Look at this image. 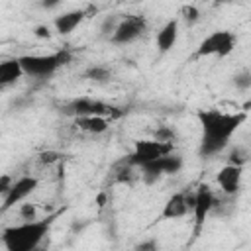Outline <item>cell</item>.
Listing matches in <instances>:
<instances>
[{
	"label": "cell",
	"mask_w": 251,
	"mask_h": 251,
	"mask_svg": "<svg viewBox=\"0 0 251 251\" xmlns=\"http://www.w3.org/2000/svg\"><path fill=\"white\" fill-rule=\"evenodd\" d=\"M84 76L90 78V80H96V82H106V80H110L112 71H110L108 67H100V65H96V67H90V69L84 73Z\"/></svg>",
	"instance_id": "18"
},
{
	"label": "cell",
	"mask_w": 251,
	"mask_h": 251,
	"mask_svg": "<svg viewBox=\"0 0 251 251\" xmlns=\"http://www.w3.org/2000/svg\"><path fill=\"white\" fill-rule=\"evenodd\" d=\"M20 216H22L24 222L35 220V206H33V204H22V206H20Z\"/></svg>",
	"instance_id": "23"
},
{
	"label": "cell",
	"mask_w": 251,
	"mask_h": 251,
	"mask_svg": "<svg viewBox=\"0 0 251 251\" xmlns=\"http://www.w3.org/2000/svg\"><path fill=\"white\" fill-rule=\"evenodd\" d=\"M233 86L237 90H243V92L251 88V73H249V69H241L239 73L233 75Z\"/></svg>",
	"instance_id": "19"
},
{
	"label": "cell",
	"mask_w": 251,
	"mask_h": 251,
	"mask_svg": "<svg viewBox=\"0 0 251 251\" xmlns=\"http://www.w3.org/2000/svg\"><path fill=\"white\" fill-rule=\"evenodd\" d=\"M214 202H216V194H214V190H212L208 184H200V186L194 190V206H192V214H194V226H196V231L204 226V222H206L208 216L212 214Z\"/></svg>",
	"instance_id": "10"
},
{
	"label": "cell",
	"mask_w": 251,
	"mask_h": 251,
	"mask_svg": "<svg viewBox=\"0 0 251 251\" xmlns=\"http://www.w3.org/2000/svg\"><path fill=\"white\" fill-rule=\"evenodd\" d=\"M75 124L78 129L86 131V133H104L108 129V120L100 118V116H84V118H75Z\"/></svg>",
	"instance_id": "16"
},
{
	"label": "cell",
	"mask_w": 251,
	"mask_h": 251,
	"mask_svg": "<svg viewBox=\"0 0 251 251\" xmlns=\"http://www.w3.org/2000/svg\"><path fill=\"white\" fill-rule=\"evenodd\" d=\"M169 153H173V143H163L157 139H141V141H135V147L126 161L133 167H143Z\"/></svg>",
	"instance_id": "5"
},
{
	"label": "cell",
	"mask_w": 251,
	"mask_h": 251,
	"mask_svg": "<svg viewBox=\"0 0 251 251\" xmlns=\"http://www.w3.org/2000/svg\"><path fill=\"white\" fill-rule=\"evenodd\" d=\"M37 184H39V182H37V178H35V176H31V175H24V176L16 178V180L12 182V186H10V190L4 194L2 212H4V210L14 208V206H16V204H20V202H24L31 192H35Z\"/></svg>",
	"instance_id": "9"
},
{
	"label": "cell",
	"mask_w": 251,
	"mask_h": 251,
	"mask_svg": "<svg viewBox=\"0 0 251 251\" xmlns=\"http://www.w3.org/2000/svg\"><path fill=\"white\" fill-rule=\"evenodd\" d=\"M133 251H159V243L155 239H145L133 247Z\"/></svg>",
	"instance_id": "24"
},
{
	"label": "cell",
	"mask_w": 251,
	"mask_h": 251,
	"mask_svg": "<svg viewBox=\"0 0 251 251\" xmlns=\"http://www.w3.org/2000/svg\"><path fill=\"white\" fill-rule=\"evenodd\" d=\"M145 29H147V20L143 16L131 14V16H126L124 20L118 22V25L112 31L110 39L116 45H127V43L139 39L145 33Z\"/></svg>",
	"instance_id": "6"
},
{
	"label": "cell",
	"mask_w": 251,
	"mask_h": 251,
	"mask_svg": "<svg viewBox=\"0 0 251 251\" xmlns=\"http://www.w3.org/2000/svg\"><path fill=\"white\" fill-rule=\"evenodd\" d=\"M24 71L20 65V59H4L0 61V88L12 86L22 78Z\"/></svg>",
	"instance_id": "15"
},
{
	"label": "cell",
	"mask_w": 251,
	"mask_h": 251,
	"mask_svg": "<svg viewBox=\"0 0 251 251\" xmlns=\"http://www.w3.org/2000/svg\"><path fill=\"white\" fill-rule=\"evenodd\" d=\"M35 35H37V37H49L51 31H49L47 25H37V27H35Z\"/></svg>",
	"instance_id": "27"
},
{
	"label": "cell",
	"mask_w": 251,
	"mask_h": 251,
	"mask_svg": "<svg viewBox=\"0 0 251 251\" xmlns=\"http://www.w3.org/2000/svg\"><path fill=\"white\" fill-rule=\"evenodd\" d=\"M53 220L55 216H49L43 220L35 218L31 222H22L18 226L6 227L0 235L4 249L6 251H35L43 243Z\"/></svg>",
	"instance_id": "2"
},
{
	"label": "cell",
	"mask_w": 251,
	"mask_h": 251,
	"mask_svg": "<svg viewBox=\"0 0 251 251\" xmlns=\"http://www.w3.org/2000/svg\"><path fill=\"white\" fill-rule=\"evenodd\" d=\"M139 169H141L143 180L147 184H151L157 178H161L163 175H175V173H178L182 169V157H178L175 153H169V155L159 157V159H155V161H151V163H147V165H143Z\"/></svg>",
	"instance_id": "7"
},
{
	"label": "cell",
	"mask_w": 251,
	"mask_h": 251,
	"mask_svg": "<svg viewBox=\"0 0 251 251\" xmlns=\"http://www.w3.org/2000/svg\"><path fill=\"white\" fill-rule=\"evenodd\" d=\"M12 182H14V180H12V176H10V175H2V176H0V194H2V196L10 190Z\"/></svg>",
	"instance_id": "26"
},
{
	"label": "cell",
	"mask_w": 251,
	"mask_h": 251,
	"mask_svg": "<svg viewBox=\"0 0 251 251\" xmlns=\"http://www.w3.org/2000/svg\"><path fill=\"white\" fill-rule=\"evenodd\" d=\"M241 178H243V167H235V165L222 167L218 176H216V180H218V184L226 196H235L239 192Z\"/></svg>",
	"instance_id": "12"
},
{
	"label": "cell",
	"mask_w": 251,
	"mask_h": 251,
	"mask_svg": "<svg viewBox=\"0 0 251 251\" xmlns=\"http://www.w3.org/2000/svg\"><path fill=\"white\" fill-rule=\"evenodd\" d=\"M118 108L106 104V102H100V100H94V98H76V100H71L67 104V112L73 114L75 118H84V116H120L116 112Z\"/></svg>",
	"instance_id": "8"
},
{
	"label": "cell",
	"mask_w": 251,
	"mask_h": 251,
	"mask_svg": "<svg viewBox=\"0 0 251 251\" xmlns=\"http://www.w3.org/2000/svg\"><path fill=\"white\" fill-rule=\"evenodd\" d=\"M18 59L24 75H29L33 78H47V76H53L61 67L69 65L73 55L67 49H61L49 55H24Z\"/></svg>",
	"instance_id": "3"
},
{
	"label": "cell",
	"mask_w": 251,
	"mask_h": 251,
	"mask_svg": "<svg viewBox=\"0 0 251 251\" xmlns=\"http://www.w3.org/2000/svg\"><path fill=\"white\" fill-rule=\"evenodd\" d=\"M84 18H86V10H71V12H65V14L57 16L53 25L61 35H69V33L75 31V27H78V24Z\"/></svg>",
	"instance_id": "14"
},
{
	"label": "cell",
	"mask_w": 251,
	"mask_h": 251,
	"mask_svg": "<svg viewBox=\"0 0 251 251\" xmlns=\"http://www.w3.org/2000/svg\"><path fill=\"white\" fill-rule=\"evenodd\" d=\"M235 43H237V37L227 31V29H216L212 31L210 35H206L198 49H196V55L198 57H227L233 49H235Z\"/></svg>",
	"instance_id": "4"
},
{
	"label": "cell",
	"mask_w": 251,
	"mask_h": 251,
	"mask_svg": "<svg viewBox=\"0 0 251 251\" xmlns=\"http://www.w3.org/2000/svg\"><path fill=\"white\" fill-rule=\"evenodd\" d=\"M245 118H247L245 112L229 114V112H220V110H200L198 112V120L202 126L200 155L214 157L222 153L229 145L231 135L245 122Z\"/></svg>",
	"instance_id": "1"
},
{
	"label": "cell",
	"mask_w": 251,
	"mask_h": 251,
	"mask_svg": "<svg viewBox=\"0 0 251 251\" xmlns=\"http://www.w3.org/2000/svg\"><path fill=\"white\" fill-rule=\"evenodd\" d=\"M135 176H137V173H133V165H129L127 161H124L122 167L116 171L118 182H131V180H135Z\"/></svg>",
	"instance_id": "20"
},
{
	"label": "cell",
	"mask_w": 251,
	"mask_h": 251,
	"mask_svg": "<svg viewBox=\"0 0 251 251\" xmlns=\"http://www.w3.org/2000/svg\"><path fill=\"white\" fill-rule=\"evenodd\" d=\"M180 16H182V20H184L186 25H192V24H196L200 20V10L196 6H182Z\"/></svg>",
	"instance_id": "21"
},
{
	"label": "cell",
	"mask_w": 251,
	"mask_h": 251,
	"mask_svg": "<svg viewBox=\"0 0 251 251\" xmlns=\"http://www.w3.org/2000/svg\"><path fill=\"white\" fill-rule=\"evenodd\" d=\"M176 39H178V20L173 18V20H169V22L157 31L155 43H157V49H159L161 53H167V51H171V49L175 47Z\"/></svg>",
	"instance_id": "13"
},
{
	"label": "cell",
	"mask_w": 251,
	"mask_h": 251,
	"mask_svg": "<svg viewBox=\"0 0 251 251\" xmlns=\"http://www.w3.org/2000/svg\"><path fill=\"white\" fill-rule=\"evenodd\" d=\"M61 159V155L57 153V151H43V153H39V161L43 163V165H51V163H57Z\"/></svg>",
	"instance_id": "25"
},
{
	"label": "cell",
	"mask_w": 251,
	"mask_h": 251,
	"mask_svg": "<svg viewBox=\"0 0 251 251\" xmlns=\"http://www.w3.org/2000/svg\"><path fill=\"white\" fill-rule=\"evenodd\" d=\"M192 206H194V192H176V194H173L165 202L163 212H161V218L163 220H178V218H184L188 212H192Z\"/></svg>",
	"instance_id": "11"
},
{
	"label": "cell",
	"mask_w": 251,
	"mask_h": 251,
	"mask_svg": "<svg viewBox=\"0 0 251 251\" xmlns=\"http://www.w3.org/2000/svg\"><path fill=\"white\" fill-rule=\"evenodd\" d=\"M227 165H235V167H243L249 161V149L243 145H235V149H231L229 157H227Z\"/></svg>",
	"instance_id": "17"
},
{
	"label": "cell",
	"mask_w": 251,
	"mask_h": 251,
	"mask_svg": "<svg viewBox=\"0 0 251 251\" xmlns=\"http://www.w3.org/2000/svg\"><path fill=\"white\" fill-rule=\"evenodd\" d=\"M175 129H171V127H159L157 131H155V139L157 141H163V143H173V139H175Z\"/></svg>",
	"instance_id": "22"
}]
</instances>
